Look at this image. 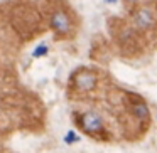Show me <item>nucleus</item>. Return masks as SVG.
<instances>
[{"label": "nucleus", "mask_w": 157, "mask_h": 153, "mask_svg": "<svg viewBox=\"0 0 157 153\" xmlns=\"http://www.w3.org/2000/svg\"><path fill=\"white\" fill-rule=\"evenodd\" d=\"M75 125L85 135L91 136V138L98 140V141H108V140H112V135L108 133V128L105 125V119L96 111L75 113Z\"/></svg>", "instance_id": "1"}, {"label": "nucleus", "mask_w": 157, "mask_h": 153, "mask_svg": "<svg viewBox=\"0 0 157 153\" xmlns=\"http://www.w3.org/2000/svg\"><path fill=\"white\" fill-rule=\"evenodd\" d=\"M49 24H51V29L54 32L56 39H59V41L61 39H71L75 35V22L64 9L52 10Z\"/></svg>", "instance_id": "2"}, {"label": "nucleus", "mask_w": 157, "mask_h": 153, "mask_svg": "<svg viewBox=\"0 0 157 153\" xmlns=\"http://www.w3.org/2000/svg\"><path fill=\"white\" fill-rule=\"evenodd\" d=\"M130 22L133 31L139 34H147L157 25V15L150 7H135L130 10Z\"/></svg>", "instance_id": "3"}, {"label": "nucleus", "mask_w": 157, "mask_h": 153, "mask_svg": "<svg viewBox=\"0 0 157 153\" xmlns=\"http://www.w3.org/2000/svg\"><path fill=\"white\" fill-rule=\"evenodd\" d=\"M98 86V74L93 69L81 67L78 71L73 72L71 76V89L79 94H88V93L95 91Z\"/></svg>", "instance_id": "4"}, {"label": "nucleus", "mask_w": 157, "mask_h": 153, "mask_svg": "<svg viewBox=\"0 0 157 153\" xmlns=\"http://www.w3.org/2000/svg\"><path fill=\"white\" fill-rule=\"evenodd\" d=\"M122 2H123V5H125L128 10H132V9H135L137 5L142 2V0H122Z\"/></svg>", "instance_id": "5"}, {"label": "nucleus", "mask_w": 157, "mask_h": 153, "mask_svg": "<svg viewBox=\"0 0 157 153\" xmlns=\"http://www.w3.org/2000/svg\"><path fill=\"white\" fill-rule=\"evenodd\" d=\"M66 141H68V143H76V141H78V136H76V133H75V131H69L68 135H66Z\"/></svg>", "instance_id": "6"}]
</instances>
